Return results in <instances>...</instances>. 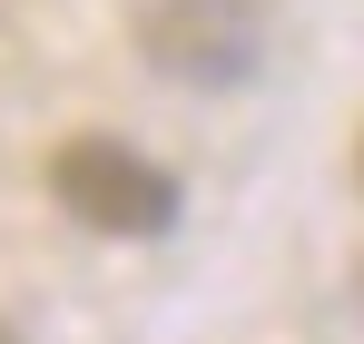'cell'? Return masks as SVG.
<instances>
[{
	"label": "cell",
	"instance_id": "obj_2",
	"mask_svg": "<svg viewBox=\"0 0 364 344\" xmlns=\"http://www.w3.org/2000/svg\"><path fill=\"white\" fill-rule=\"evenodd\" d=\"M138 40L187 89H237V79H256V59H266V20H256V0H158Z\"/></svg>",
	"mask_w": 364,
	"mask_h": 344
},
{
	"label": "cell",
	"instance_id": "obj_3",
	"mask_svg": "<svg viewBox=\"0 0 364 344\" xmlns=\"http://www.w3.org/2000/svg\"><path fill=\"white\" fill-rule=\"evenodd\" d=\"M0 344H20V335H10V325H0Z\"/></svg>",
	"mask_w": 364,
	"mask_h": 344
},
{
	"label": "cell",
	"instance_id": "obj_4",
	"mask_svg": "<svg viewBox=\"0 0 364 344\" xmlns=\"http://www.w3.org/2000/svg\"><path fill=\"white\" fill-rule=\"evenodd\" d=\"M355 168H364V158H355Z\"/></svg>",
	"mask_w": 364,
	"mask_h": 344
},
{
	"label": "cell",
	"instance_id": "obj_1",
	"mask_svg": "<svg viewBox=\"0 0 364 344\" xmlns=\"http://www.w3.org/2000/svg\"><path fill=\"white\" fill-rule=\"evenodd\" d=\"M50 197L99 236H168L178 227V177L138 158L128 138H69L50 158Z\"/></svg>",
	"mask_w": 364,
	"mask_h": 344
}]
</instances>
